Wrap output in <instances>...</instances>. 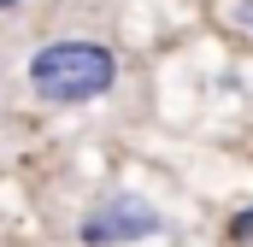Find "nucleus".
<instances>
[{
    "label": "nucleus",
    "instance_id": "obj_1",
    "mask_svg": "<svg viewBox=\"0 0 253 247\" xmlns=\"http://www.w3.org/2000/svg\"><path fill=\"white\" fill-rule=\"evenodd\" d=\"M118 82V59L112 47L100 41H47L36 59H30V88L47 100V106H83L94 94H106Z\"/></svg>",
    "mask_w": 253,
    "mask_h": 247
},
{
    "label": "nucleus",
    "instance_id": "obj_2",
    "mask_svg": "<svg viewBox=\"0 0 253 247\" xmlns=\"http://www.w3.org/2000/svg\"><path fill=\"white\" fill-rule=\"evenodd\" d=\"M159 230H165V218H159V206L141 200V194H106V200H94V206L83 212V224H77L83 247H124V242H141V236H159Z\"/></svg>",
    "mask_w": 253,
    "mask_h": 247
},
{
    "label": "nucleus",
    "instance_id": "obj_3",
    "mask_svg": "<svg viewBox=\"0 0 253 247\" xmlns=\"http://www.w3.org/2000/svg\"><path fill=\"white\" fill-rule=\"evenodd\" d=\"M230 236L242 242V236H253V212H242V218H230Z\"/></svg>",
    "mask_w": 253,
    "mask_h": 247
},
{
    "label": "nucleus",
    "instance_id": "obj_4",
    "mask_svg": "<svg viewBox=\"0 0 253 247\" xmlns=\"http://www.w3.org/2000/svg\"><path fill=\"white\" fill-rule=\"evenodd\" d=\"M236 18H242V24H253V6H242V12H236Z\"/></svg>",
    "mask_w": 253,
    "mask_h": 247
},
{
    "label": "nucleus",
    "instance_id": "obj_5",
    "mask_svg": "<svg viewBox=\"0 0 253 247\" xmlns=\"http://www.w3.org/2000/svg\"><path fill=\"white\" fill-rule=\"evenodd\" d=\"M6 6H18V0H0V12H6Z\"/></svg>",
    "mask_w": 253,
    "mask_h": 247
}]
</instances>
